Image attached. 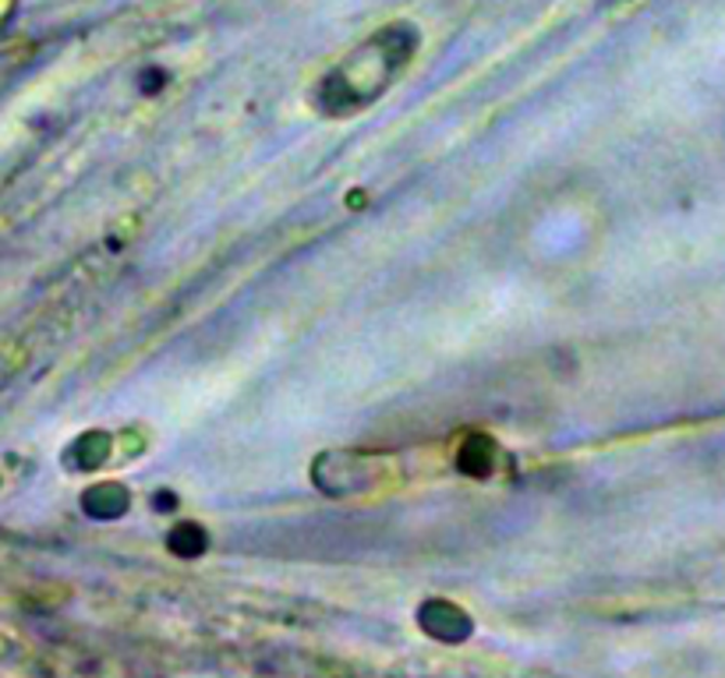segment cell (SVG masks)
<instances>
[{"label":"cell","mask_w":725,"mask_h":678,"mask_svg":"<svg viewBox=\"0 0 725 678\" xmlns=\"http://www.w3.org/2000/svg\"><path fill=\"white\" fill-rule=\"evenodd\" d=\"M418 36L407 25H386L376 33L368 43H361L351 57L333 67V75L322 81V100L326 110H354L386 89V81L400 72L407 57L415 53Z\"/></svg>","instance_id":"1"}]
</instances>
